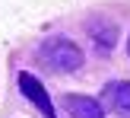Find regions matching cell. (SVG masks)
<instances>
[{
	"label": "cell",
	"instance_id": "6da1fadb",
	"mask_svg": "<svg viewBox=\"0 0 130 118\" xmlns=\"http://www.w3.org/2000/svg\"><path fill=\"white\" fill-rule=\"evenodd\" d=\"M35 54H38V61H41L44 67H51L54 74H73V70L83 67V51L76 48L70 38H63V35H54V38H48V42H41Z\"/></svg>",
	"mask_w": 130,
	"mask_h": 118
},
{
	"label": "cell",
	"instance_id": "7a4b0ae2",
	"mask_svg": "<svg viewBox=\"0 0 130 118\" xmlns=\"http://www.w3.org/2000/svg\"><path fill=\"white\" fill-rule=\"evenodd\" d=\"M19 89H22L25 99H32V102L38 105V112H41L44 118H57V115H54V102L48 99V89L41 86V80H38V77H32V74H19Z\"/></svg>",
	"mask_w": 130,
	"mask_h": 118
},
{
	"label": "cell",
	"instance_id": "3957f363",
	"mask_svg": "<svg viewBox=\"0 0 130 118\" xmlns=\"http://www.w3.org/2000/svg\"><path fill=\"white\" fill-rule=\"evenodd\" d=\"M105 102L121 118H130V80H114L105 86Z\"/></svg>",
	"mask_w": 130,
	"mask_h": 118
},
{
	"label": "cell",
	"instance_id": "277c9868",
	"mask_svg": "<svg viewBox=\"0 0 130 118\" xmlns=\"http://www.w3.org/2000/svg\"><path fill=\"white\" fill-rule=\"evenodd\" d=\"M63 109L73 118H105L102 102L92 96H63Z\"/></svg>",
	"mask_w": 130,
	"mask_h": 118
},
{
	"label": "cell",
	"instance_id": "5b68a950",
	"mask_svg": "<svg viewBox=\"0 0 130 118\" xmlns=\"http://www.w3.org/2000/svg\"><path fill=\"white\" fill-rule=\"evenodd\" d=\"M89 32L95 35V45H102V48H111L114 38H118V29L111 22H105V19H92L89 22Z\"/></svg>",
	"mask_w": 130,
	"mask_h": 118
},
{
	"label": "cell",
	"instance_id": "8992f818",
	"mask_svg": "<svg viewBox=\"0 0 130 118\" xmlns=\"http://www.w3.org/2000/svg\"><path fill=\"white\" fill-rule=\"evenodd\" d=\"M127 54H130V38H127Z\"/></svg>",
	"mask_w": 130,
	"mask_h": 118
}]
</instances>
